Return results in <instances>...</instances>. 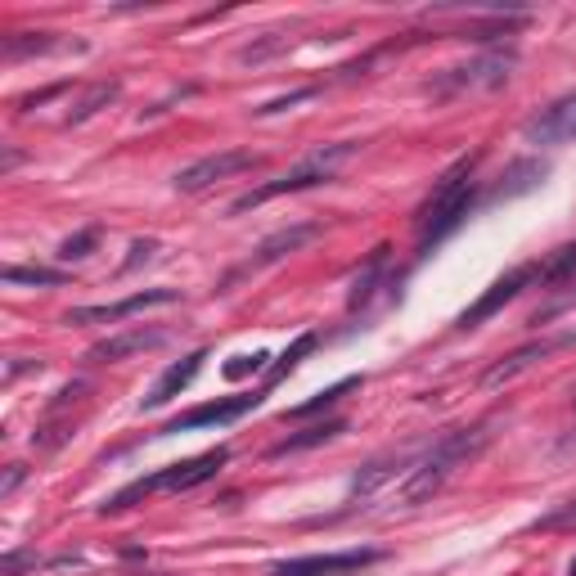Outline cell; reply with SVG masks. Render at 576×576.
<instances>
[{"mask_svg": "<svg viewBox=\"0 0 576 576\" xmlns=\"http://www.w3.org/2000/svg\"><path fill=\"white\" fill-rule=\"evenodd\" d=\"M491 441H495V419L473 423V428H459V432H446L441 441H432V446L419 455V464L410 468V477L401 482V491H396L401 509H414V504L432 500V495L455 477V468H464L468 459H477Z\"/></svg>", "mask_w": 576, "mask_h": 576, "instance_id": "1", "label": "cell"}, {"mask_svg": "<svg viewBox=\"0 0 576 576\" xmlns=\"http://www.w3.org/2000/svg\"><path fill=\"white\" fill-rule=\"evenodd\" d=\"M225 464H230V450H225V446H216V450H203V455L185 459V464H167V468H158V473L140 477V482L122 486V491H117L113 500H104V509H99V513H122V509H131L135 500H144V495H167V491H194V486L212 482V477L221 473Z\"/></svg>", "mask_w": 576, "mask_h": 576, "instance_id": "2", "label": "cell"}, {"mask_svg": "<svg viewBox=\"0 0 576 576\" xmlns=\"http://www.w3.org/2000/svg\"><path fill=\"white\" fill-rule=\"evenodd\" d=\"M468 207H473V158L459 162L455 171H446L441 185L428 194V203L419 207V257L432 248V243L446 239L450 230L464 225Z\"/></svg>", "mask_w": 576, "mask_h": 576, "instance_id": "3", "label": "cell"}, {"mask_svg": "<svg viewBox=\"0 0 576 576\" xmlns=\"http://www.w3.org/2000/svg\"><path fill=\"white\" fill-rule=\"evenodd\" d=\"M356 153V144L351 140H342V144H329V149H315V153H306L302 162H297L293 171H284V176H275V180H266V185H257V189H248V194H239L230 203V216H239V212H248V207H261V203H270V198H279V194H297V189H311V185H324V180H333V171L342 167V162Z\"/></svg>", "mask_w": 576, "mask_h": 576, "instance_id": "4", "label": "cell"}, {"mask_svg": "<svg viewBox=\"0 0 576 576\" xmlns=\"http://www.w3.org/2000/svg\"><path fill=\"white\" fill-rule=\"evenodd\" d=\"M261 162H266V158H261V153H252V149L207 153V158L189 162L185 171H176V189H180V194H198V189L216 185V180H230V176H239V171H257Z\"/></svg>", "mask_w": 576, "mask_h": 576, "instance_id": "5", "label": "cell"}, {"mask_svg": "<svg viewBox=\"0 0 576 576\" xmlns=\"http://www.w3.org/2000/svg\"><path fill=\"white\" fill-rule=\"evenodd\" d=\"M536 275H540V261H527V266H513L509 275H500V279H495V284L486 288V293L477 297V302L468 306V311L459 315L455 324H459V329H477V324H482V320H491L495 311H504V306H509L513 297H518L527 284H536Z\"/></svg>", "mask_w": 576, "mask_h": 576, "instance_id": "6", "label": "cell"}, {"mask_svg": "<svg viewBox=\"0 0 576 576\" xmlns=\"http://www.w3.org/2000/svg\"><path fill=\"white\" fill-rule=\"evenodd\" d=\"M171 302H180L176 288H144V293H131L108 306H72L63 315V324H117V320H131V315L149 311V306H171Z\"/></svg>", "mask_w": 576, "mask_h": 576, "instance_id": "7", "label": "cell"}, {"mask_svg": "<svg viewBox=\"0 0 576 576\" xmlns=\"http://www.w3.org/2000/svg\"><path fill=\"white\" fill-rule=\"evenodd\" d=\"M311 239H315V225H288V230H275L270 239L257 243V252H252V257L243 261V266H234L230 275L221 279V293H225V288L239 284L243 275H257V270H266V266H275V261H284L288 252H297L302 243H311Z\"/></svg>", "mask_w": 576, "mask_h": 576, "instance_id": "8", "label": "cell"}, {"mask_svg": "<svg viewBox=\"0 0 576 576\" xmlns=\"http://www.w3.org/2000/svg\"><path fill=\"white\" fill-rule=\"evenodd\" d=\"M509 68H513V54H482L473 63H459V68H446V77L437 81V95L446 90H495L509 81Z\"/></svg>", "mask_w": 576, "mask_h": 576, "instance_id": "9", "label": "cell"}, {"mask_svg": "<svg viewBox=\"0 0 576 576\" xmlns=\"http://www.w3.org/2000/svg\"><path fill=\"white\" fill-rule=\"evenodd\" d=\"M383 549H342V554H306V558H288L279 563L270 576H347L360 572V567L378 563Z\"/></svg>", "mask_w": 576, "mask_h": 576, "instance_id": "10", "label": "cell"}, {"mask_svg": "<svg viewBox=\"0 0 576 576\" xmlns=\"http://www.w3.org/2000/svg\"><path fill=\"white\" fill-rule=\"evenodd\" d=\"M261 405V396H225V401H207L194 405V410L176 414L171 423H162L158 437H171V432H194V428H221V423H234L243 414H252Z\"/></svg>", "mask_w": 576, "mask_h": 576, "instance_id": "11", "label": "cell"}, {"mask_svg": "<svg viewBox=\"0 0 576 576\" xmlns=\"http://www.w3.org/2000/svg\"><path fill=\"white\" fill-rule=\"evenodd\" d=\"M563 347H576V329L554 333V338H536V342H527V347L509 351V356H504V360H495V365L482 374V387H504V383H513V378H518L522 369H531V365H536V360L554 356V351H563Z\"/></svg>", "mask_w": 576, "mask_h": 576, "instance_id": "12", "label": "cell"}, {"mask_svg": "<svg viewBox=\"0 0 576 576\" xmlns=\"http://www.w3.org/2000/svg\"><path fill=\"white\" fill-rule=\"evenodd\" d=\"M522 135H527L531 144H576V95L554 99V104L540 108L536 117H527Z\"/></svg>", "mask_w": 576, "mask_h": 576, "instance_id": "13", "label": "cell"}, {"mask_svg": "<svg viewBox=\"0 0 576 576\" xmlns=\"http://www.w3.org/2000/svg\"><path fill=\"white\" fill-rule=\"evenodd\" d=\"M419 455H423V446H401L396 455H383V459H374V464H365L356 477H351V500H365V495H374V491H383L392 477H410V468L419 464Z\"/></svg>", "mask_w": 576, "mask_h": 576, "instance_id": "14", "label": "cell"}, {"mask_svg": "<svg viewBox=\"0 0 576 576\" xmlns=\"http://www.w3.org/2000/svg\"><path fill=\"white\" fill-rule=\"evenodd\" d=\"M203 360H207V351L198 347V351H189L185 360H176V365H167L162 369V378L149 387V396L140 401V410H158V405H167V401H176L180 392H185L189 383L198 378V369H203Z\"/></svg>", "mask_w": 576, "mask_h": 576, "instance_id": "15", "label": "cell"}, {"mask_svg": "<svg viewBox=\"0 0 576 576\" xmlns=\"http://www.w3.org/2000/svg\"><path fill=\"white\" fill-rule=\"evenodd\" d=\"M158 342H167L162 329H126V333H113V338L95 342V347L86 351V360L90 365H113V360H126V356H135V351H149V347H158Z\"/></svg>", "mask_w": 576, "mask_h": 576, "instance_id": "16", "label": "cell"}, {"mask_svg": "<svg viewBox=\"0 0 576 576\" xmlns=\"http://www.w3.org/2000/svg\"><path fill=\"white\" fill-rule=\"evenodd\" d=\"M545 176H549V167H545V162H536V158H522V162H513V167L500 176V189H495V194H491V203H500V198L531 194V189H536Z\"/></svg>", "mask_w": 576, "mask_h": 576, "instance_id": "17", "label": "cell"}, {"mask_svg": "<svg viewBox=\"0 0 576 576\" xmlns=\"http://www.w3.org/2000/svg\"><path fill=\"white\" fill-rule=\"evenodd\" d=\"M347 428L342 419H329V423H315V428H306V432H293V437H284V441H275V446L266 450L270 459H284V455H297V450H311V446H324V441H333L338 432Z\"/></svg>", "mask_w": 576, "mask_h": 576, "instance_id": "18", "label": "cell"}, {"mask_svg": "<svg viewBox=\"0 0 576 576\" xmlns=\"http://www.w3.org/2000/svg\"><path fill=\"white\" fill-rule=\"evenodd\" d=\"M360 383H365V378H360V374H351V378H338V383H329V387H324V392H315L311 401L293 405V410H288L284 419H311V414H320V410H329V405H338V401H342V396H347V392H356Z\"/></svg>", "mask_w": 576, "mask_h": 576, "instance_id": "19", "label": "cell"}, {"mask_svg": "<svg viewBox=\"0 0 576 576\" xmlns=\"http://www.w3.org/2000/svg\"><path fill=\"white\" fill-rule=\"evenodd\" d=\"M383 266H387V248H374V252H369V261H365V270H360L356 284H351V297H347L351 311H356V306H365L369 297H374L378 279H383Z\"/></svg>", "mask_w": 576, "mask_h": 576, "instance_id": "20", "label": "cell"}, {"mask_svg": "<svg viewBox=\"0 0 576 576\" xmlns=\"http://www.w3.org/2000/svg\"><path fill=\"white\" fill-rule=\"evenodd\" d=\"M540 284H567V279H576V239L563 243V248H554L545 261H540Z\"/></svg>", "mask_w": 576, "mask_h": 576, "instance_id": "21", "label": "cell"}, {"mask_svg": "<svg viewBox=\"0 0 576 576\" xmlns=\"http://www.w3.org/2000/svg\"><path fill=\"white\" fill-rule=\"evenodd\" d=\"M117 90H122V86H117V81H99V86H90L86 95L77 99V108H72V113L63 117V122H68V126H77V122H86V117H95L99 108H108V104H113V99H117Z\"/></svg>", "mask_w": 576, "mask_h": 576, "instance_id": "22", "label": "cell"}, {"mask_svg": "<svg viewBox=\"0 0 576 576\" xmlns=\"http://www.w3.org/2000/svg\"><path fill=\"white\" fill-rule=\"evenodd\" d=\"M315 342H320V338H315V333H302V338H293V342H288V351H284V356H279L275 365L266 369V387H275L284 374H293V369L302 365V356H311V351H315Z\"/></svg>", "mask_w": 576, "mask_h": 576, "instance_id": "23", "label": "cell"}, {"mask_svg": "<svg viewBox=\"0 0 576 576\" xmlns=\"http://www.w3.org/2000/svg\"><path fill=\"white\" fill-rule=\"evenodd\" d=\"M0 279H5V284H41V288L68 284V275H63V270H50V266H5Z\"/></svg>", "mask_w": 576, "mask_h": 576, "instance_id": "24", "label": "cell"}, {"mask_svg": "<svg viewBox=\"0 0 576 576\" xmlns=\"http://www.w3.org/2000/svg\"><path fill=\"white\" fill-rule=\"evenodd\" d=\"M45 50H54L50 32H14V36H5V59H23V54H45Z\"/></svg>", "mask_w": 576, "mask_h": 576, "instance_id": "25", "label": "cell"}, {"mask_svg": "<svg viewBox=\"0 0 576 576\" xmlns=\"http://www.w3.org/2000/svg\"><path fill=\"white\" fill-rule=\"evenodd\" d=\"M266 360H270L266 351H252V356H234L230 365L221 369V374H225V378H234V383H239V378H248V374H266V369H270Z\"/></svg>", "mask_w": 576, "mask_h": 576, "instance_id": "26", "label": "cell"}, {"mask_svg": "<svg viewBox=\"0 0 576 576\" xmlns=\"http://www.w3.org/2000/svg\"><path fill=\"white\" fill-rule=\"evenodd\" d=\"M95 243H99V230H81V234H72V239L63 243V248H59V257H63V261L90 257V252H95Z\"/></svg>", "mask_w": 576, "mask_h": 576, "instance_id": "27", "label": "cell"}, {"mask_svg": "<svg viewBox=\"0 0 576 576\" xmlns=\"http://www.w3.org/2000/svg\"><path fill=\"white\" fill-rule=\"evenodd\" d=\"M153 252H158V239H135L131 243V257H126V266H122V275H126V270H135L140 261H149Z\"/></svg>", "mask_w": 576, "mask_h": 576, "instance_id": "28", "label": "cell"}, {"mask_svg": "<svg viewBox=\"0 0 576 576\" xmlns=\"http://www.w3.org/2000/svg\"><path fill=\"white\" fill-rule=\"evenodd\" d=\"M563 522H576V495L567 504H558L554 513H545V518L536 522V527H563Z\"/></svg>", "mask_w": 576, "mask_h": 576, "instance_id": "29", "label": "cell"}, {"mask_svg": "<svg viewBox=\"0 0 576 576\" xmlns=\"http://www.w3.org/2000/svg\"><path fill=\"white\" fill-rule=\"evenodd\" d=\"M311 95H315V90H293L288 99H270V104H261L257 113H261V117H266V113H284L288 104H302V99H311Z\"/></svg>", "mask_w": 576, "mask_h": 576, "instance_id": "30", "label": "cell"}, {"mask_svg": "<svg viewBox=\"0 0 576 576\" xmlns=\"http://www.w3.org/2000/svg\"><path fill=\"white\" fill-rule=\"evenodd\" d=\"M23 477H27V468H23V464H9L5 482H0V495H5V500H9V495H14V486H18V482H23Z\"/></svg>", "mask_w": 576, "mask_h": 576, "instance_id": "31", "label": "cell"}, {"mask_svg": "<svg viewBox=\"0 0 576 576\" xmlns=\"http://www.w3.org/2000/svg\"><path fill=\"white\" fill-rule=\"evenodd\" d=\"M572 450H576V428H572V432H567V437H563V441H558V455H572Z\"/></svg>", "mask_w": 576, "mask_h": 576, "instance_id": "32", "label": "cell"}, {"mask_svg": "<svg viewBox=\"0 0 576 576\" xmlns=\"http://www.w3.org/2000/svg\"><path fill=\"white\" fill-rule=\"evenodd\" d=\"M572 576H576V563H572Z\"/></svg>", "mask_w": 576, "mask_h": 576, "instance_id": "33", "label": "cell"}]
</instances>
